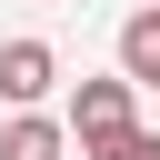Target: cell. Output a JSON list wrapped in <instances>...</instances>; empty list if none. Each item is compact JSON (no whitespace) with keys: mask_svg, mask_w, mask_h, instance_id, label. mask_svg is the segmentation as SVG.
<instances>
[{"mask_svg":"<svg viewBox=\"0 0 160 160\" xmlns=\"http://www.w3.org/2000/svg\"><path fill=\"white\" fill-rule=\"evenodd\" d=\"M130 130H140V90H130L120 70L70 90V140H80V160H90V150H110V140H130Z\"/></svg>","mask_w":160,"mask_h":160,"instance_id":"1","label":"cell"},{"mask_svg":"<svg viewBox=\"0 0 160 160\" xmlns=\"http://www.w3.org/2000/svg\"><path fill=\"white\" fill-rule=\"evenodd\" d=\"M50 90H60V50H50V40H0V100L30 110V100H50Z\"/></svg>","mask_w":160,"mask_h":160,"instance_id":"2","label":"cell"},{"mask_svg":"<svg viewBox=\"0 0 160 160\" xmlns=\"http://www.w3.org/2000/svg\"><path fill=\"white\" fill-rule=\"evenodd\" d=\"M120 80L130 90H160V10H130L120 20Z\"/></svg>","mask_w":160,"mask_h":160,"instance_id":"3","label":"cell"},{"mask_svg":"<svg viewBox=\"0 0 160 160\" xmlns=\"http://www.w3.org/2000/svg\"><path fill=\"white\" fill-rule=\"evenodd\" d=\"M60 140H70V120H40V110H20V120L0 130V160H60Z\"/></svg>","mask_w":160,"mask_h":160,"instance_id":"4","label":"cell"},{"mask_svg":"<svg viewBox=\"0 0 160 160\" xmlns=\"http://www.w3.org/2000/svg\"><path fill=\"white\" fill-rule=\"evenodd\" d=\"M90 160H160V140H150V130H130V140H110V150H90Z\"/></svg>","mask_w":160,"mask_h":160,"instance_id":"5","label":"cell"}]
</instances>
